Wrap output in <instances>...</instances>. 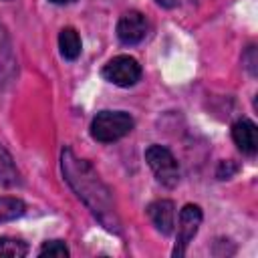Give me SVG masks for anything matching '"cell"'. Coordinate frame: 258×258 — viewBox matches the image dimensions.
<instances>
[{
	"mask_svg": "<svg viewBox=\"0 0 258 258\" xmlns=\"http://www.w3.org/2000/svg\"><path fill=\"white\" fill-rule=\"evenodd\" d=\"M62 175L69 185L75 189L79 200L91 210V214L111 232H119V218L109 187L101 181L93 165L85 159H79L69 147L60 153Z\"/></svg>",
	"mask_w": 258,
	"mask_h": 258,
	"instance_id": "6da1fadb",
	"label": "cell"
},
{
	"mask_svg": "<svg viewBox=\"0 0 258 258\" xmlns=\"http://www.w3.org/2000/svg\"><path fill=\"white\" fill-rule=\"evenodd\" d=\"M133 117L125 111H101L91 121V135L95 141L113 143L133 129Z\"/></svg>",
	"mask_w": 258,
	"mask_h": 258,
	"instance_id": "7a4b0ae2",
	"label": "cell"
},
{
	"mask_svg": "<svg viewBox=\"0 0 258 258\" xmlns=\"http://www.w3.org/2000/svg\"><path fill=\"white\" fill-rule=\"evenodd\" d=\"M145 161L155 173L157 181L165 187H173L179 181V165L173 153L163 145H149L145 149Z\"/></svg>",
	"mask_w": 258,
	"mask_h": 258,
	"instance_id": "3957f363",
	"label": "cell"
},
{
	"mask_svg": "<svg viewBox=\"0 0 258 258\" xmlns=\"http://www.w3.org/2000/svg\"><path fill=\"white\" fill-rule=\"evenodd\" d=\"M101 73L109 83L117 87H133L141 79V64L129 54H119L111 58Z\"/></svg>",
	"mask_w": 258,
	"mask_h": 258,
	"instance_id": "277c9868",
	"label": "cell"
},
{
	"mask_svg": "<svg viewBox=\"0 0 258 258\" xmlns=\"http://www.w3.org/2000/svg\"><path fill=\"white\" fill-rule=\"evenodd\" d=\"M202 210L196 204H185L179 212V224H177V242L173 248V256H183L187 250V244L194 240V236L200 230L202 224Z\"/></svg>",
	"mask_w": 258,
	"mask_h": 258,
	"instance_id": "5b68a950",
	"label": "cell"
},
{
	"mask_svg": "<svg viewBox=\"0 0 258 258\" xmlns=\"http://www.w3.org/2000/svg\"><path fill=\"white\" fill-rule=\"evenodd\" d=\"M147 28H149L147 18L137 10H129L117 22V38L123 44H137L145 38Z\"/></svg>",
	"mask_w": 258,
	"mask_h": 258,
	"instance_id": "8992f818",
	"label": "cell"
},
{
	"mask_svg": "<svg viewBox=\"0 0 258 258\" xmlns=\"http://www.w3.org/2000/svg\"><path fill=\"white\" fill-rule=\"evenodd\" d=\"M147 214L149 220L153 222V226L161 232V234H171L173 226H175V208L173 202L169 200H155L147 206Z\"/></svg>",
	"mask_w": 258,
	"mask_h": 258,
	"instance_id": "52a82bcc",
	"label": "cell"
},
{
	"mask_svg": "<svg viewBox=\"0 0 258 258\" xmlns=\"http://www.w3.org/2000/svg\"><path fill=\"white\" fill-rule=\"evenodd\" d=\"M232 139L238 149L248 155H254L258 151V129L250 119H240L232 125Z\"/></svg>",
	"mask_w": 258,
	"mask_h": 258,
	"instance_id": "ba28073f",
	"label": "cell"
},
{
	"mask_svg": "<svg viewBox=\"0 0 258 258\" xmlns=\"http://www.w3.org/2000/svg\"><path fill=\"white\" fill-rule=\"evenodd\" d=\"M58 48H60L62 58H67V60L79 58V54H81V38H79V32L75 28H71V26L62 28L60 34H58Z\"/></svg>",
	"mask_w": 258,
	"mask_h": 258,
	"instance_id": "9c48e42d",
	"label": "cell"
},
{
	"mask_svg": "<svg viewBox=\"0 0 258 258\" xmlns=\"http://www.w3.org/2000/svg\"><path fill=\"white\" fill-rule=\"evenodd\" d=\"M0 183L6 187L20 185V171L12 159V155L0 145Z\"/></svg>",
	"mask_w": 258,
	"mask_h": 258,
	"instance_id": "30bf717a",
	"label": "cell"
},
{
	"mask_svg": "<svg viewBox=\"0 0 258 258\" xmlns=\"http://www.w3.org/2000/svg\"><path fill=\"white\" fill-rule=\"evenodd\" d=\"M26 206L22 200L18 198H8V196H2L0 198V222H10V220H16L24 214Z\"/></svg>",
	"mask_w": 258,
	"mask_h": 258,
	"instance_id": "8fae6325",
	"label": "cell"
},
{
	"mask_svg": "<svg viewBox=\"0 0 258 258\" xmlns=\"http://www.w3.org/2000/svg\"><path fill=\"white\" fill-rule=\"evenodd\" d=\"M14 73V58H12V50L8 44V38L0 26V79L6 81L10 75Z\"/></svg>",
	"mask_w": 258,
	"mask_h": 258,
	"instance_id": "7c38bea8",
	"label": "cell"
},
{
	"mask_svg": "<svg viewBox=\"0 0 258 258\" xmlns=\"http://www.w3.org/2000/svg\"><path fill=\"white\" fill-rule=\"evenodd\" d=\"M28 254V246L26 242L18 240V238H10V236H2L0 238V256H10V258H22Z\"/></svg>",
	"mask_w": 258,
	"mask_h": 258,
	"instance_id": "4fadbf2b",
	"label": "cell"
},
{
	"mask_svg": "<svg viewBox=\"0 0 258 258\" xmlns=\"http://www.w3.org/2000/svg\"><path fill=\"white\" fill-rule=\"evenodd\" d=\"M38 254H40V256H56V258H64V256H69L71 252H69V248H67V244H64L62 240H50V242L42 244V248L38 250Z\"/></svg>",
	"mask_w": 258,
	"mask_h": 258,
	"instance_id": "5bb4252c",
	"label": "cell"
},
{
	"mask_svg": "<svg viewBox=\"0 0 258 258\" xmlns=\"http://www.w3.org/2000/svg\"><path fill=\"white\" fill-rule=\"evenodd\" d=\"M256 46H248V52H246V56H244V62H248L246 67L250 69V73L252 75H256Z\"/></svg>",
	"mask_w": 258,
	"mask_h": 258,
	"instance_id": "9a60e30c",
	"label": "cell"
},
{
	"mask_svg": "<svg viewBox=\"0 0 258 258\" xmlns=\"http://www.w3.org/2000/svg\"><path fill=\"white\" fill-rule=\"evenodd\" d=\"M234 171H236V165H232L230 161H226V163L222 161V163H220V169H218V177H220V179H228Z\"/></svg>",
	"mask_w": 258,
	"mask_h": 258,
	"instance_id": "2e32d148",
	"label": "cell"
},
{
	"mask_svg": "<svg viewBox=\"0 0 258 258\" xmlns=\"http://www.w3.org/2000/svg\"><path fill=\"white\" fill-rule=\"evenodd\" d=\"M155 2L163 8H175L177 6V0H155Z\"/></svg>",
	"mask_w": 258,
	"mask_h": 258,
	"instance_id": "e0dca14e",
	"label": "cell"
},
{
	"mask_svg": "<svg viewBox=\"0 0 258 258\" xmlns=\"http://www.w3.org/2000/svg\"><path fill=\"white\" fill-rule=\"evenodd\" d=\"M50 2H54V4H69V2H73V0H50Z\"/></svg>",
	"mask_w": 258,
	"mask_h": 258,
	"instance_id": "ac0fdd59",
	"label": "cell"
}]
</instances>
